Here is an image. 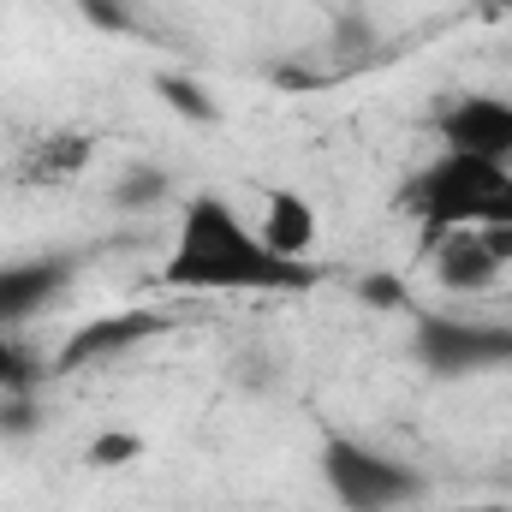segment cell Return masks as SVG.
Masks as SVG:
<instances>
[{
    "label": "cell",
    "instance_id": "3",
    "mask_svg": "<svg viewBox=\"0 0 512 512\" xmlns=\"http://www.w3.org/2000/svg\"><path fill=\"white\" fill-rule=\"evenodd\" d=\"M411 352L429 376H483V370H512V322H465V316H417Z\"/></svg>",
    "mask_w": 512,
    "mask_h": 512
},
{
    "label": "cell",
    "instance_id": "15",
    "mask_svg": "<svg viewBox=\"0 0 512 512\" xmlns=\"http://www.w3.org/2000/svg\"><path fill=\"white\" fill-rule=\"evenodd\" d=\"M36 376H42V364L24 346H12L0 328V393H24V387H36Z\"/></svg>",
    "mask_w": 512,
    "mask_h": 512
},
{
    "label": "cell",
    "instance_id": "10",
    "mask_svg": "<svg viewBox=\"0 0 512 512\" xmlns=\"http://www.w3.org/2000/svg\"><path fill=\"white\" fill-rule=\"evenodd\" d=\"M429 256H435V280H441L447 292H483V286H495V274H501V262L483 251L477 227L447 233V239H441Z\"/></svg>",
    "mask_w": 512,
    "mask_h": 512
},
{
    "label": "cell",
    "instance_id": "7",
    "mask_svg": "<svg viewBox=\"0 0 512 512\" xmlns=\"http://www.w3.org/2000/svg\"><path fill=\"white\" fill-rule=\"evenodd\" d=\"M66 286H72V262H66V256L0 262V328H18V322L42 316Z\"/></svg>",
    "mask_w": 512,
    "mask_h": 512
},
{
    "label": "cell",
    "instance_id": "4",
    "mask_svg": "<svg viewBox=\"0 0 512 512\" xmlns=\"http://www.w3.org/2000/svg\"><path fill=\"white\" fill-rule=\"evenodd\" d=\"M322 477H328V489L340 495L346 512H393L411 495H423V471L417 465L387 459V453L364 447V441H346V435L322 447Z\"/></svg>",
    "mask_w": 512,
    "mask_h": 512
},
{
    "label": "cell",
    "instance_id": "18",
    "mask_svg": "<svg viewBox=\"0 0 512 512\" xmlns=\"http://www.w3.org/2000/svg\"><path fill=\"white\" fill-rule=\"evenodd\" d=\"M477 239H483V251L495 256L501 268L512 262V227H477Z\"/></svg>",
    "mask_w": 512,
    "mask_h": 512
},
{
    "label": "cell",
    "instance_id": "5",
    "mask_svg": "<svg viewBox=\"0 0 512 512\" xmlns=\"http://www.w3.org/2000/svg\"><path fill=\"white\" fill-rule=\"evenodd\" d=\"M173 322L161 316V310H149V304H131L120 316H96V322H84L66 346H60V358L48 364L54 376H72V370H90V364H102V358H120V352H137L143 340H161Z\"/></svg>",
    "mask_w": 512,
    "mask_h": 512
},
{
    "label": "cell",
    "instance_id": "17",
    "mask_svg": "<svg viewBox=\"0 0 512 512\" xmlns=\"http://www.w3.org/2000/svg\"><path fill=\"white\" fill-rule=\"evenodd\" d=\"M84 6V18L96 24V30H131V6L126 0H78Z\"/></svg>",
    "mask_w": 512,
    "mask_h": 512
},
{
    "label": "cell",
    "instance_id": "2",
    "mask_svg": "<svg viewBox=\"0 0 512 512\" xmlns=\"http://www.w3.org/2000/svg\"><path fill=\"white\" fill-rule=\"evenodd\" d=\"M399 203L423 221V245L435 251L459 227H512V161H483V155H435Z\"/></svg>",
    "mask_w": 512,
    "mask_h": 512
},
{
    "label": "cell",
    "instance_id": "13",
    "mask_svg": "<svg viewBox=\"0 0 512 512\" xmlns=\"http://www.w3.org/2000/svg\"><path fill=\"white\" fill-rule=\"evenodd\" d=\"M155 96H161V102H173L185 120H215V96H209V90H197L191 78H173V72H167V78H155Z\"/></svg>",
    "mask_w": 512,
    "mask_h": 512
},
{
    "label": "cell",
    "instance_id": "12",
    "mask_svg": "<svg viewBox=\"0 0 512 512\" xmlns=\"http://www.w3.org/2000/svg\"><path fill=\"white\" fill-rule=\"evenodd\" d=\"M42 429V399L24 387V393H0V435L6 441H30Z\"/></svg>",
    "mask_w": 512,
    "mask_h": 512
},
{
    "label": "cell",
    "instance_id": "6",
    "mask_svg": "<svg viewBox=\"0 0 512 512\" xmlns=\"http://www.w3.org/2000/svg\"><path fill=\"white\" fill-rule=\"evenodd\" d=\"M441 137L453 155H483V161H512V102L507 96H459L441 108Z\"/></svg>",
    "mask_w": 512,
    "mask_h": 512
},
{
    "label": "cell",
    "instance_id": "8",
    "mask_svg": "<svg viewBox=\"0 0 512 512\" xmlns=\"http://www.w3.org/2000/svg\"><path fill=\"white\" fill-rule=\"evenodd\" d=\"M262 245L280 256H298V262H310V251H316V209H310V197L304 191H268L262 197Z\"/></svg>",
    "mask_w": 512,
    "mask_h": 512
},
{
    "label": "cell",
    "instance_id": "16",
    "mask_svg": "<svg viewBox=\"0 0 512 512\" xmlns=\"http://www.w3.org/2000/svg\"><path fill=\"white\" fill-rule=\"evenodd\" d=\"M358 304H370V310H399V304H411V292H405L399 274H364V280H358Z\"/></svg>",
    "mask_w": 512,
    "mask_h": 512
},
{
    "label": "cell",
    "instance_id": "14",
    "mask_svg": "<svg viewBox=\"0 0 512 512\" xmlns=\"http://www.w3.org/2000/svg\"><path fill=\"white\" fill-rule=\"evenodd\" d=\"M96 471H114V465H131V459H143V435H131V429H102L96 441H90V453H84Z\"/></svg>",
    "mask_w": 512,
    "mask_h": 512
},
{
    "label": "cell",
    "instance_id": "9",
    "mask_svg": "<svg viewBox=\"0 0 512 512\" xmlns=\"http://www.w3.org/2000/svg\"><path fill=\"white\" fill-rule=\"evenodd\" d=\"M90 155H96V143L84 131H48L42 143H30L18 155V185H66L90 167Z\"/></svg>",
    "mask_w": 512,
    "mask_h": 512
},
{
    "label": "cell",
    "instance_id": "1",
    "mask_svg": "<svg viewBox=\"0 0 512 512\" xmlns=\"http://www.w3.org/2000/svg\"><path fill=\"white\" fill-rule=\"evenodd\" d=\"M322 274L298 256H280L262 245L239 221V209L227 197H191L179 209V233L173 251L161 262V286L167 292H310Z\"/></svg>",
    "mask_w": 512,
    "mask_h": 512
},
{
    "label": "cell",
    "instance_id": "11",
    "mask_svg": "<svg viewBox=\"0 0 512 512\" xmlns=\"http://www.w3.org/2000/svg\"><path fill=\"white\" fill-rule=\"evenodd\" d=\"M167 191H173V179H167L161 167H149V161H131L126 173H120V185H114V203H120V209H155Z\"/></svg>",
    "mask_w": 512,
    "mask_h": 512
}]
</instances>
